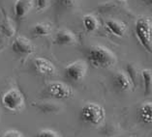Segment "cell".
<instances>
[{"label": "cell", "instance_id": "1", "mask_svg": "<svg viewBox=\"0 0 152 137\" xmlns=\"http://www.w3.org/2000/svg\"><path fill=\"white\" fill-rule=\"evenodd\" d=\"M86 59L89 64L97 69H109L116 64L115 54L102 46H92L86 51Z\"/></svg>", "mask_w": 152, "mask_h": 137}, {"label": "cell", "instance_id": "2", "mask_svg": "<svg viewBox=\"0 0 152 137\" xmlns=\"http://www.w3.org/2000/svg\"><path fill=\"white\" fill-rule=\"evenodd\" d=\"M80 117L84 124L92 127H99L106 120V111L99 103L87 102L81 108Z\"/></svg>", "mask_w": 152, "mask_h": 137}, {"label": "cell", "instance_id": "3", "mask_svg": "<svg viewBox=\"0 0 152 137\" xmlns=\"http://www.w3.org/2000/svg\"><path fill=\"white\" fill-rule=\"evenodd\" d=\"M135 33L142 46L152 56V20L149 17H140L136 21Z\"/></svg>", "mask_w": 152, "mask_h": 137}, {"label": "cell", "instance_id": "4", "mask_svg": "<svg viewBox=\"0 0 152 137\" xmlns=\"http://www.w3.org/2000/svg\"><path fill=\"white\" fill-rule=\"evenodd\" d=\"M2 105L13 113H20L25 108V99L18 88L13 87L7 90L2 96Z\"/></svg>", "mask_w": 152, "mask_h": 137}, {"label": "cell", "instance_id": "5", "mask_svg": "<svg viewBox=\"0 0 152 137\" xmlns=\"http://www.w3.org/2000/svg\"><path fill=\"white\" fill-rule=\"evenodd\" d=\"M88 64L84 60H77L70 63L64 69L65 77L73 82H80L87 75Z\"/></svg>", "mask_w": 152, "mask_h": 137}, {"label": "cell", "instance_id": "6", "mask_svg": "<svg viewBox=\"0 0 152 137\" xmlns=\"http://www.w3.org/2000/svg\"><path fill=\"white\" fill-rule=\"evenodd\" d=\"M47 93L56 99H68L74 97L72 87L60 81H51L48 84Z\"/></svg>", "mask_w": 152, "mask_h": 137}, {"label": "cell", "instance_id": "7", "mask_svg": "<svg viewBox=\"0 0 152 137\" xmlns=\"http://www.w3.org/2000/svg\"><path fill=\"white\" fill-rule=\"evenodd\" d=\"M12 49L15 53L23 56H28L34 53L35 46L34 43L26 37L18 35L12 42Z\"/></svg>", "mask_w": 152, "mask_h": 137}, {"label": "cell", "instance_id": "8", "mask_svg": "<svg viewBox=\"0 0 152 137\" xmlns=\"http://www.w3.org/2000/svg\"><path fill=\"white\" fill-rule=\"evenodd\" d=\"M33 65L36 72L45 76H54L57 73V70L53 62L44 57H36L33 61Z\"/></svg>", "mask_w": 152, "mask_h": 137}, {"label": "cell", "instance_id": "9", "mask_svg": "<svg viewBox=\"0 0 152 137\" xmlns=\"http://www.w3.org/2000/svg\"><path fill=\"white\" fill-rule=\"evenodd\" d=\"M54 43L61 46H73L77 43V38L68 29H60L54 35Z\"/></svg>", "mask_w": 152, "mask_h": 137}, {"label": "cell", "instance_id": "10", "mask_svg": "<svg viewBox=\"0 0 152 137\" xmlns=\"http://www.w3.org/2000/svg\"><path fill=\"white\" fill-rule=\"evenodd\" d=\"M35 8V0H16L14 4L15 17L21 20Z\"/></svg>", "mask_w": 152, "mask_h": 137}, {"label": "cell", "instance_id": "11", "mask_svg": "<svg viewBox=\"0 0 152 137\" xmlns=\"http://www.w3.org/2000/svg\"><path fill=\"white\" fill-rule=\"evenodd\" d=\"M113 82L114 87L120 92H128L134 88L127 73L122 71H118L114 73L113 77Z\"/></svg>", "mask_w": 152, "mask_h": 137}, {"label": "cell", "instance_id": "12", "mask_svg": "<svg viewBox=\"0 0 152 137\" xmlns=\"http://www.w3.org/2000/svg\"><path fill=\"white\" fill-rule=\"evenodd\" d=\"M105 25L110 33H112L113 36L118 37V38L124 37L127 32V25L120 20L109 18L105 21Z\"/></svg>", "mask_w": 152, "mask_h": 137}, {"label": "cell", "instance_id": "13", "mask_svg": "<svg viewBox=\"0 0 152 137\" xmlns=\"http://www.w3.org/2000/svg\"><path fill=\"white\" fill-rule=\"evenodd\" d=\"M31 33L35 37H48L53 33V25L49 22H38L32 26Z\"/></svg>", "mask_w": 152, "mask_h": 137}, {"label": "cell", "instance_id": "14", "mask_svg": "<svg viewBox=\"0 0 152 137\" xmlns=\"http://www.w3.org/2000/svg\"><path fill=\"white\" fill-rule=\"evenodd\" d=\"M35 106L41 110L44 113H50V114H55L59 113L62 110V105L60 103L51 101H40L37 102Z\"/></svg>", "mask_w": 152, "mask_h": 137}, {"label": "cell", "instance_id": "15", "mask_svg": "<svg viewBox=\"0 0 152 137\" xmlns=\"http://www.w3.org/2000/svg\"><path fill=\"white\" fill-rule=\"evenodd\" d=\"M138 113L140 121L143 124H152V101H145L140 104Z\"/></svg>", "mask_w": 152, "mask_h": 137}, {"label": "cell", "instance_id": "16", "mask_svg": "<svg viewBox=\"0 0 152 137\" xmlns=\"http://www.w3.org/2000/svg\"><path fill=\"white\" fill-rule=\"evenodd\" d=\"M125 72L127 73L128 77L130 78V80H131V82L133 84V87L136 88L139 84L140 78L142 79V77H140V72L139 68L134 64V63H129V64L126 65Z\"/></svg>", "mask_w": 152, "mask_h": 137}, {"label": "cell", "instance_id": "17", "mask_svg": "<svg viewBox=\"0 0 152 137\" xmlns=\"http://www.w3.org/2000/svg\"><path fill=\"white\" fill-rule=\"evenodd\" d=\"M83 25L85 29V31L88 33H93L95 31H97V29L99 28V20L94 14H87L83 16Z\"/></svg>", "mask_w": 152, "mask_h": 137}, {"label": "cell", "instance_id": "18", "mask_svg": "<svg viewBox=\"0 0 152 137\" xmlns=\"http://www.w3.org/2000/svg\"><path fill=\"white\" fill-rule=\"evenodd\" d=\"M140 77H142L144 96L150 97L152 96V71L151 70H142L140 71Z\"/></svg>", "mask_w": 152, "mask_h": 137}, {"label": "cell", "instance_id": "19", "mask_svg": "<svg viewBox=\"0 0 152 137\" xmlns=\"http://www.w3.org/2000/svg\"><path fill=\"white\" fill-rule=\"evenodd\" d=\"M1 31L8 38L15 35V33H16V26H15L14 22L10 18L6 17L1 21Z\"/></svg>", "mask_w": 152, "mask_h": 137}, {"label": "cell", "instance_id": "20", "mask_svg": "<svg viewBox=\"0 0 152 137\" xmlns=\"http://www.w3.org/2000/svg\"><path fill=\"white\" fill-rule=\"evenodd\" d=\"M50 6V0H35V8L38 12H45Z\"/></svg>", "mask_w": 152, "mask_h": 137}, {"label": "cell", "instance_id": "21", "mask_svg": "<svg viewBox=\"0 0 152 137\" xmlns=\"http://www.w3.org/2000/svg\"><path fill=\"white\" fill-rule=\"evenodd\" d=\"M36 137H60V135H59L56 131L53 130V129L45 128L37 133Z\"/></svg>", "mask_w": 152, "mask_h": 137}, {"label": "cell", "instance_id": "22", "mask_svg": "<svg viewBox=\"0 0 152 137\" xmlns=\"http://www.w3.org/2000/svg\"><path fill=\"white\" fill-rule=\"evenodd\" d=\"M0 137H25L21 131L18 129H8L5 132H3Z\"/></svg>", "mask_w": 152, "mask_h": 137}, {"label": "cell", "instance_id": "23", "mask_svg": "<svg viewBox=\"0 0 152 137\" xmlns=\"http://www.w3.org/2000/svg\"><path fill=\"white\" fill-rule=\"evenodd\" d=\"M57 2L65 9H73L77 4V0H57Z\"/></svg>", "mask_w": 152, "mask_h": 137}, {"label": "cell", "instance_id": "24", "mask_svg": "<svg viewBox=\"0 0 152 137\" xmlns=\"http://www.w3.org/2000/svg\"><path fill=\"white\" fill-rule=\"evenodd\" d=\"M140 1H142L145 6L149 7V8L152 9V0H140Z\"/></svg>", "mask_w": 152, "mask_h": 137}, {"label": "cell", "instance_id": "25", "mask_svg": "<svg viewBox=\"0 0 152 137\" xmlns=\"http://www.w3.org/2000/svg\"><path fill=\"white\" fill-rule=\"evenodd\" d=\"M118 1H120V2H126L127 0H118Z\"/></svg>", "mask_w": 152, "mask_h": 137}]
</instances>
